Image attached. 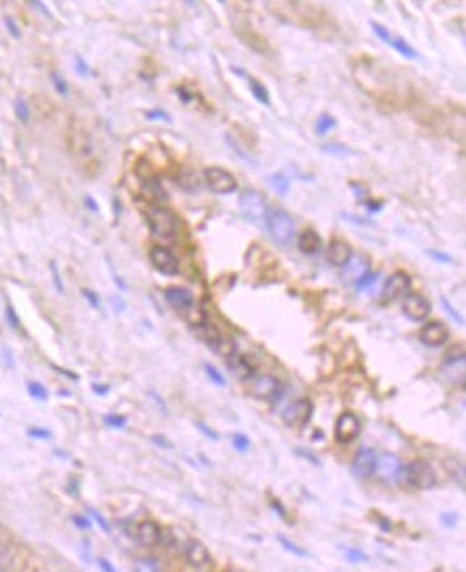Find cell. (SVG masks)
Wrapping results in <instances>:
<instances>
[{"mask_svg": "<svg viewBox=\"0 0 466 572\" xmlns=\"http://www.w3.org/2000/svg\"><path fill=\"white\" fill-rule=\"evenodd\" d=\"M378 278V271H365L363 276H359L357 280H355V289L357 291H365V289H370V286L374 284V280Z\"/></svg>", "mask_w": 466, "mask_h": 572, "instance_id": "f546056e", "label": "cell"}, {"mask_svg": "<svg viewBox=\"0 0 466 572\" xmlns=\"http://www.w3.org/2000/svg\"><path fill=\"white\" fill-rule=\"evenodd\" d=\"M185 562L196 568V570H205L211 566V553L207 549L205 542H200V540H187L185 542Z\"/></svg>", "mask_w": 466, "mask_h": 572, "instance_id": "4fadbf2b", "label": "cell"}, {"mask_svg": "<svg viewBox=\"0 0 466 572\" xmlns=\"http://www.w3.org/2000/svg\"><path fill=\"white\" fill-rule=\"evenodd\" d=\"M177 183L185 192H198L200 190V177H198V173H196L194 168H181Z\"/></svg>", "mask_w": 466, "mask_h": 572, "instance_id": "d4e9b609", "label": "cell"}, {"mask_svg": "<svg viewBox=\"0 0 466 572\" xmlns=\"http://www.w3.org/2000/svg\"><path fill=\"white\" fill-rule=\"evenodd\" d=\"M232 445H235V450H239V452H247L252 443H249V437L237 433V435H232Z\"/></svg>", "mask_w": 466, "mask_h": 572, "instance_id": "f35d334b", "label": "cell"}, {"mask_svg": "<svg viewBox=\"0 0 466 572\" xmlns=\"http://www.w3.org/2000/svg\"><path fill=\"white\" fill-rule=\"evenodd\" d=\"M430 259H434V261H439V263H445V265H453L456 263V259L451 254H447V252H439V250H428L425 252Z\"/></svg>", "mask_w": 466, "mask_h": 572, "instance_id": "e575fe53", "label": "cell"}, {"mask_svg": "<svg viewBox=\"0 0 466 572\" xmlns=\"http://www.w3.org/2000/svg\"><path fill=\"white\" fill-rule=\"evenodd\" d=\"M82 295L86 297V301H89L95 310L101 308V299H99V295H97L95 291H91V289H82Z\"/></svg>", "mask_w": 466, "mask_h": 572, "instance_id": "b9f144b4", "label": "cell"}, {"mask_svg": "<svg viewBox=\"0 0 466 572\" xmlns=\"http://www.w3.org/2000/svg\"><path fill=\"white\" fill-rule=\"evenodd\" d=\"M400 482L417 491H430L439 482V476H436V469L428 461H411L402 465Z\"/></svg>", "mask_w": 466, "mask_h": 572, "instance_id": "7a4b0ae2", "label": "cell"}, {"mask_svg": "<svg viewBox=\"0 0 466 572\" xmlns=\"http://www.w3.org/2000/svg\"><path fill=\"white\" fill-rule=\"evenodd\" d=\"M136 538L140 545L144 547H157L163 542V536H161V529L155 521H142L138 523L136 527Z\"/></svg>", "mask_w": 466, "mask_h": 572, "instance_id": "d6986e66", "label": "cell"}, {"mask_svg": "<svg viewBox=\"0 0 466 572\" xmlns=\"http://www.w3.org/2000/svg\"><path fill=\"white\" fill-rule=\"evenodd\" d=\"M389 45H391L398 54H402L404 59H411V61H417V59H419V52H417L413 45L406 43L404 39H400V37H393V41H391Z\"/></svg>", "mask_w": 466, "mask_h": 572, "instance_id": "4316f807", "label": "cell"}, {"mask_svg": "<svg viewBox=\"0 0 466 572\" xmlns=\"http://www.w3.org/2000/svg\"><path fill=\"white\" fill-rule=\"evenodd\" d=\"M91 514H93V519H95V521H97V523H99V525H101V527H103L105 531L110 529V525L105 523V519L101 517V514H99V512H95V510H91Z\"/></svg>", "mask_w": 466, "mask_h": 572, "instance_id": "816d5d0a", "label": "cell"}, {"mask_svg": "<svg viewBox=\"0 0 466 572\" xmlns=\"http://www.w3.org/2000/svg\"><path fill=\"white\" fill-rule=\"evenodd\" d=\"M26 389H28V394H31L35 400H39V403H45V400H48V389L41 383H37V381H28Z\"/></svg>", "mask_w": 466, "mask_h": 572, "instance_id": "f1b7e54d", "label": "cell"}, {"mask_svg": "<svg viewBox=\"0 0 466 572\" xmlns=\"http://www.w3.org/2000/svg\"><path fill=\"white\" fill-rule=\"evenodd\" d=\"M84 205L89 207L93 213H99V205L95 203V198H93V196H86V198H84Z\"/></svg>", "mask_w": 466, "mask_h": 572, "instance_id": "f907efd6", "label": "cell"}, {"mask_svg": "<svg viewBox=\"0 0 466 572\" xmlns=\"http://www.w3.org/2000/svg\"><path fill=\"white\" fill-rule=\"evenodd\" d=\"M239 209H241V215L247 222H252V224H265L267 213H269L267 200H265V196H262L258 190H245L241 194Z\"/></svg>", "mask_w": 466, "mask_h": 572, "instance_id": "5b68a950", "label": "cell"}, {"mask_svg": "<svg viewBox=\"0 0 466 572\" xmlns=\"http://www.w3.org/2000/svg\"><path fill=\"white\" fill-rule=\"evenodd\" d=\"M323 151H325V153H331V155H337V157H351V155H353L351 149H346V147L337 145V142H327V145H323Z\"/></svg>", "mask_w": 466, "mask_h": 572, "instance_id": "4dcf8cb0", "label": "cell"}, {"mask_svg": "<svg viewBox=\"0 0 466 572\" xmlns=\"http://www.w3.org/2000/svg\"><path fill=\"white\" fill-rule=\"evenodd\" d=\"M194 331H196V338H200L202 342H205V345H209L217 355H221V357H230V355H235L237 351H235V342H232V338L230 336H226L219 327H215L213 323H209V321H205L202 325H198V327H194Z\"/></svg>", "mask_w": 466, "mask_h": 572, "instance_id": "277c9868", "label": "cell"}, {"mask_svg": "<svg viewBox=\"0 0 466 572\" xmlns=\"http://www.w3.org/2000/svg\"><path fill=\"white\" fill-rule=\"evenodd\" d=\"M163 297L166 301L174 308V310H179V312H189L191 308H196V299L194 295L183 289V286H168V289L163 291Z\"/></svg>", "mask_w": 466, "mask_h": 572, "instance_id": "e0dca14e", "label": "cell"}, {"mask_svg": "<svg viewBox=\"0 0 466 572\" xmlns=\"http://www.w3.org/2000/svg\"><path fill=\"white\" fill-rule=\"evenodd\" d=\"M441 303H443V308H445V310L451 314V319H453V321H458L460 325H464V319L460 317V312H458V310H456V308L449 303V299H447V297H441Z\"/></svg>", "mask_w": 466, "mask_h": 572, "instance_id": "7bdbcfd3", "label": "cell"}, {"mask_svg": "<svg viewBox=\"0 0 466 572\" xmlns=\"http://www.w3.org/2000/svg\"><path fill=\"white\" fill-rule=\"evenodd\" d=\"M5 26H7V31L11 33L13 39H20V28L15 26V20H13V17L7 15V17H5Z\"/></svg>", "mask_w": 466, "mask_h": 572, "instance_id": "c3c4849f", "label": "cell"}, {"mask_svg": "<svg viewBox=\"0 0 466 572\" xmlns=\"http://www.w3.org/2000/svg\"><path fill=\"white\" fill-rule=\"evenodd\" d=\"M333 431H335V439L340 443H353L361 435L363 424H361V420H359L357 413L342 411L337 415V420H335V428H333Z\"/></svg>", "mask_w": 466, "mask_h": 572, "instance_id": "ba28073f", "label": "cell"}, {"mask_svg": "<svg viewBox=\"0 0 466 572\" xmlns=\"http://www.w3.org/2000/svg\"><path fill=\"white\" fill-rule=\"evenodd\" d=\"M402 310L404 314L409 317L411 321H425L430 317V312H432V303L428 297L419 295V293H409V295H404V301H402Z\"/></svg>", "mask_w": 466, "mask_h": 572, "instance_id": "8fae6325", "label": "cell"}, {"mask_svg": "<svg viewBox=\"0 0 466 572\" xmlns=\"http://www.w3.org/2000/svg\"><path fill=\"white\" fill-rule=\"evenodd\" d=\"M73 67H75L78 76H82V78H89V76H91V67L86 65V61L82 59V56H75V61H73Z\"/></svg>", "mask_w": 466, "mask_h": 572, "instance_id": "60d3db41", "label": "cell"}, {"mask_svg": "<svg viewBox=\"0 0 466 572\" xmlns=\"http://www.w3.org/2000/svg\"><path fill=\"white\" fill-rule=\"evenodd\" d=\"M228 362H230V370H232V373H235L239 379H249V377H254V364H252L245 355L235 353V355H230V357H228Z\"/></svg>", "mask_w": 466, "mask_h": 572, "instance_id": "603a6c76", "label": "cell"}, {"mask_svg": "<svg viewBox=\"0 0 466 572\" xmlns=\"http://www.w3.org/2000/svg\"><path fill=\"white\" fill-rule=\"evenodd\" d=\"M419 340L423 342L425 347H443L445 342L449 340V329L441 323V321H430L421 327L419 331Z\"/></svg>", "mask_w": 466, "mask_h": 572, "instance_id": "5bb4252c", "label": "cell"}, {"mask_svg": "<svg viewBox=\"0 0 466 572\" xmlns=\"http://www.w3.org/2000/svg\"><path fill=\"white\" fill-rule=\"evenodd\" d=\"M205 373H207V377L213 381V383H217L219 387H224L226 385V379H224V375L219 373L217 368H213L211 364H205Z\"/></svg>", "mask_w": 466, "mask_h": 572, "instance_id": "d590c367", "label": "cell"}, {"mask_svg": "<svg viewBox=\"0 0 466 572\" xmlns=\"http://www.w3.org/2000/svg\"><path fill=\"white\" fill-rule=\"evenodd\" d=\"M370 26H372V31H374V35L381 39V41H385V43H391L393 41V35L387 31V28L383 26V24H378V22H370Z\"/></svg>", "mask_w": 466, "mask_h": 572, "instance_id": "836d02e7", "label": "cell"}, {"mask_svg": "<svg viewBox=\"0 0 466 572\" xmlns=\"http://www.w3.org/2000/svg\"><path fill=\"white\" fill-rule=\"evenodd\" d=\"M28 437H33V439H50L52 433L45 431V428H28Z\"/></svg>", "mask_w": 466, "mask_h": 572, "instance_id": "bcb514c9", "label": "cell"}, {"mask_svg": "<svg viewBox=\"0 0 466 572\" xmlns=\"http://www.w3.org/2000/svg\"><path fill=\"white\" fill-rule=\"evenodd\" d=\"M103 420H105L108 426H114V428H125V424H127L125 415H105Z\"/></svg>", "mask_w": 466, "mask_h": 572, "instance_id": "ee69618b", "label": "cell"}, {"mask_svg": "<svg viewBox=\"0 0 466 572\" xmlns=\"http://www.w3.org/2000/svg\"><path fill=\"white\" fill-rule=\"evenodd\" d=\"M409 291H411V276L406 271H393L383 286V293L387 299H400L404 295H409Z\"/></svg>", "mask_w": 466, "mask_h": 572, "instance_id": "9a60e30c", "label": "cell"}, {"mask_svg": "<svg viewBox=\"0 0 466 572\" xmlns=\"http://www.w3.org/2000/svg\"><path fill=\"white\" fill-rule=\"evenodd\" d=\"M50 271H52V278H54V286H56V291H58V293H63V291H65V286H63L61 276H58V267H56V263H54V261L50 263Z\"/></svg>", "mask_w": 466, "mask_h": 572, "instance_id": "f6af8a7d", "label": "cell"}, {"mask_svg": "<svg viewBox=\"0 0 466 572\" xmlns=\"http://www.w3.org/2000/svg\"><path fill=\"white\" fill-rule=\"evenodd\" d=\"M99 568H101L103 572H119V570H116V568H114L108 559H103V557L99 559Z\"/></svg>", "mask_w": 466, "mask_h": 572, "instance_id": "f5cc1de1", "label": "cell"}, {"mask_svg": "<svg viewBox=\"0 0 466 572\" xmlns=\"http://www.w3.org/2000/svg\"><path fill=\"white\" fill-rule=\"evenodd\" d=\"M312 413H314V405L310 398H299L295 403H290L286 407V411L282 413L284 422L290 424V426H307V422L312 420Z\"/></svg>", "mask_w": 466, "mask_h": 572, "instance_id": "30bf717a", "label": "cell"}, {"mask_svg": "<svg viewBox=\"0 0 466 572\" xmlns=\"http://www.w3.org/2000/svg\"><path fill=\"white\" fill-rule=\"evenodd\" d=\"M198 428H200V431H205V433L209 435V439H215V441L219 439V437H217V433H213L209 426H205V424H198Z\"/></svg>", "mask_w": 466, "mask_h": 572, "instance_id": "db71d44e", "label": "cell"}, {"mask_svg": "<svg viewBox=\"0 0 466 572\" xmlns=\"http://www.w3.org/2000/svg\"><path fill=\"white\" fill-rule=\"evenodd\" d=\"M52 84H54V89L61 93L63 97L69 95V87H67V82H65V78L61 73H56V71L52 73Z\"/></svg>", "mask_w": 466, "mask_h": 572, "instance_id": "8d00e7d4", "label": "cell"}, {"mask_svg": "<svg viewBox=\"0 0 466 572\" xmlns=\"http://www.w3.org/2000/svg\"><path fill=\"white\" fill-rule=\"evenodd\" d=\"M353 259V248L348 245L344 239L340 237H333L327 245V261L333 265V267H344L348 261Z\"/></svg>", "mask_w": 466, "mask_h": 572, "instance_id": "ac0fdd59", "label": "cell"}, {"mask_svg": "<svg viewBox=\"0 0 466 572\" xmlns=\"http://www.w3.org/2000/svg\"><path fill=\"white\" fill-rule=\"evenodd\" d=\"M73 521H75V525H78V527H82V529H86V527H91V523H89V521H86L84 517H73Z\"/></svg>", "mask_w": 466, "mask_h": 572, "instance_id": "11a10c76", "label": "cell"}, {"mask_svg": "<svg viewBox=\"0 0 466 572\" xmlns=\"http://www.w3.org/2000/svg\"><path fill=\"white\" fill-rule=\"evenodd\" d=\"M299 250L307 256L312 254H318L320 248H323V239H320V235L316 231H312V228H305V231H301L299 235Z\"/></svg>", "mask_w": 466, "mask_h": 572, "instance_id": "7402d4cb", "label": "cell"}, {"mask_svg": "<svg viewBox=\"0 0 466 572\" xmlns=\"http://www.w3.org/2000/svg\"><path fill=\"white\" fill-rule=\"evenodd\" d=\"M93 389H95L97 394H108V387H103L101 383H97V385H93Z\"/></svg>", "mask_w": 466, "mask_h": 572, "instance_id": "9f6ffc18", "label": "cell"}, {"mask_svg": "<svg viewBox=\"0 0 466 572\" xmlns=\"http://www.w3.org/2000/svg\"><path fill=\"white\" fill-rule=\"evenodd\" d=\"M133 572H159V568H157V564L153 559L142 557V559L133 562Z\"/></svg>", "mask_w": 466, "mask_h": 572, "instance_id": "d6a6232c", "label": "cell"}, {"mask_svg": "<svg viewBox=\"0 0 466 572\" xmlns=\"http://www.w3.org/2000/svg\"><path fill=\"white\" fill-rule=\"evenodd\" d=\"M144 217H147L151 233L163 241H174L181 233V222L177 213L163 205H151L147 213H144Z\"/></svg>", "mask_w": 466, "mask_h": 572, "instance_id": "6da1fadb", "label": "cell"}, {"mask_svg": "<svg viewBox=\"0 0 466 572\" xmlns=\"http://www.w3.org/2000/svg\"><path fill=\"white\" fill-rule=\"evenodd\" d=\"M15 114H17V119L22 123H26L28 119H31V110H28V103H26V99L22 95L15 97Z\"/></svg>", "mask_w": 466, "mask_h": 572, "instance_id": "1f68e13d", "label": "cell"}, {"mask_svg": "<svg viewBox=\"0 0 466 572\" xmlns=\"http://www.w3.org/2000/svg\"><path fill=\"white\" fill-rule=\"evenodd\" d=\"M267 181H269V185H271L279 196H286V194L290 192V179H288V175H284V173H273V175L267 177Z\"/></svg>", "mask_w": 466, "mask_h": 572, "instance_id": "484cf974", "label": "cell"}, {"mask_svg": "<svg viewBox=\"0 0 466 572\" xmlns=\"http://www.w3.org/2000/svg\"><path fill=\"white\" fill-rule=\"evenodd\" d=\"M279 545H282L286 551L295 553V555H299V557H307V551H305V549H301V547H297V545H293V542H290L288 538H279Z\"/></svg>", "mask_w": 466, "mask_h": 572, "instance_id": "74e56055", "label": "cell"}, {"mask_svg": "<svg viewBox=\"0 0 466 572\" xmlns=\"http://www.w3.org/2000/svg\"><path fill=\"white\" fill-rule=\"evenodd\" d=\"M342 269H344V278L346 280H357L359 276H363L365 271H370V265H367V261L363 259V256H355L353 254V259L348 261Z\"/></svg>", "mask_w": 466, "mask_h": 572, "instance_id": "cb8c5ba5", "label": "cell"}, {"mask_svg": "<svg viewBox=\"0 0 466 572\" xmlns=\"http://www.w3.org/2000/svg\"><path fill=\"white\" fill-rule=\"evenodd\" d=\"M7 323H9L13 329H20V319H17V314H15L13 306H9V303H7Z\"/></svg>", "mask_w": 466, "mask_h": 572, "instance_id": "7dc6e473", "label": "cell"}, {"mask_svg": "<svg viewBox=\"0 0 466 572\" xmlns=\"http://www.w3.org/2000/svg\"><path fill=\"white\" fill-rule=\"evenodd\" d=\"M374 473H378V478H381L383 482H398L400 473H402V461L398 459L395 454H391V452L376 456V469H374Z\"/></svg>", "mask_w": 466, "mask_h": 572, "instance_id": "7c38bea8", "label": "cell"}, {"mask_svg": "<svg viewBox=\"0 0 466 572\" xmlns=\"http://www.w3.org/2000/svg\"><path fill=\"white\" fill-rule=\"evenodd\" d=\"M20 568V555L7 540H0V572H15Z\"/></svg>", "mask_w": 466, "mask_h": 572, "instance_id": "ffe728a7", "label": "cell"}, {"mask_svg": "<svg viewBox=\"0 0 466 572\" xmlns=\"http://www.w3.org/2000/svg\"><path fill=\"white\" fill-rule=\"evenodd\" d=\"M346 555L351 562H367V555L361 553V551H353V549H346Z\"/></svg>", "mask_w": 466, "mask_h": 572, "instance_id": "681fc988", "label": "cell"}, {"mask_svg": "<svg viewBox=\"0 0 466 572\" xmlns=\"http://www.w3.org/2000/svg\"><path fill=\"white\" fill-rule=\"evenodd\" d=\"M265 224H267L269 237H271L275 243H279V245L290 243V241L295 239V235H297V224H295L293 215L286 213V211H282V209L269 211Z\"/></svg>", "mask_w": 466, "mask_h": 572, "instance_id": "3957f363", "label": "cell"}, {"mask_svg": "<svg viewBox=\"0 0 466 572\" xmlns=\"http://www.w3.org/2000/svg\"><path fill=\"white\" fill-rule=\"evenodd\" d=\"M335 125H337L335 117H331L329 112H323V114L318 117V121H316V134L323 136V134H327L329 129H333Z\"/></svg>", "mask_w": 466, "mask_h": 572, "instance_id": "83f0119b", "label": "cell"}, {"mask_svg": "<svg viewBox=\"0 0 466 572\" xmlns=\"http://www.w3.org/2000/svg\"><path fill=\"white\" fill-rule=\"evenodd\" d=\"M144 117H147L149 121H166V123L172 121V119H170V114L163 112V110H147V112H144Z\"/></svg>", "mask_w": 466, "mask_h": 572, "instance_id": "ab89813d", "label": "cell"}, {"mask_svg": "<svg viewBox=\"0 0 466 572\" xmlns=\"http://www.w3.org/2000/svg\"><path fill=\"white\" fill-rule=\"evenodd\" d=\"M232 71L235 73H239L241 78H245L247 80V87H249V91H252V95L262 103V106H271V97H269V91H267V87L262 82H258L256 78H252V76H247L243 69H239V67H232Z\"/></svg>", "mask_w": 466, "mask_h": 572, "instance_id": "44dd1931", "label": "cell"}, {"mask_svg": "<svg viewBox=\"0 0 466 572\" xmlns=\"http://www.w3.org/2000/svg\"><path fill=\"white\" fill-rule=\"evenodd\" d=\"M247 389L254 398L265 400V403H273L282 396V383L273 375H254L247 379Z\"/></svg>", "mask_w": 466, "mask_h": 572, "instance_id": "8992f818", "label": "cell"}, {"mask_svg": "<svg viewBox=\"0 0 466 572\" xmlns=\"http://www.w3.org/2000/svg\"><path fill=\"white\" fill-rule=\"evenodd\" d=\"M202 179L207 181L209 190L219 194V196H226V194H232V192H237V177L230 173V170L221 168V166H209L205 168V175H202Z\"/></svg>", "mask_w": 466, "mask_h": 572, "instance_id": "52a82bcc", "label": "cell"}, {"mask_svg": "<svg viewBox=\"0 0 466 572\" xmlns=\"http://www.w3.org/2000/svg\"><path fill=\"white\" fill-rule=\"evenodd\" d=\"M351 469L361 480L374 476V469H376V452L372 448H359L357 454H355V459H353Z\"/></svg>", "mask_w": 466, "mask_h": 572, "instance_id": "2e32d148", "label": "cell"}, {"mask_svg": "<svg viewBox=\"0 0 466 572\" xmlns=\"http://www.w3.org/2000/svg\"><path fill=\"white\" fill-rule=\"evenodd\" d=\"M149 261L163 276H177L179 273V259L174 256L172 250H168L163 245H153L149 250Z\"/></svg>", "mask_w": 466, "mask_h": 572, "instance_id": "9c48e42d", "label": "cell"}]
</instances>
